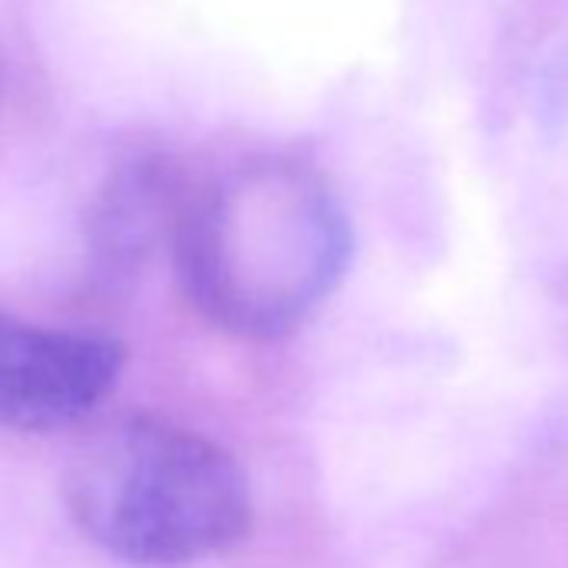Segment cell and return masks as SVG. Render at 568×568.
I'll list each match as a JSON object with an SVG mask.
<instances>
[{
	"label": "cell",
	"mask_w": 568,
	"mask_h": 568,
	"mask_svg": "<svg viewBox=\"0 0 568 568\" xmlns=\"http://www.w3.org/2000/svg\"><path fill=\"white\" fill-rule=\"evenodd\" d=\"M124 358L118 338L0 312V432L84 422L114 392Z\"/></svg>",
	"instance_id": "obj_3"
},
{
	"label": "cell",
	"mask_w": 568,
	"mask_h": 568,
	"mask_svg": "<svg viewBox=\"0 0 568 568\" xmlns=\"http://www.w3.org/2000/svg\"><path fill=\"white\" fill-rule=\"evenodd\" d=\"M548 108H551V118L561 121L568 128V64L561 71L551 74V84H548Z\"/></svg>",
	"instance_id": "obj_5"
},
{
	"label": "cell",
	"mask_w": 568,
	"mask_h": 568,
	"mask_svg": "<svg viewBox=\"0 0 568 568\" xmlns=\"http://www.w3.org/2000/svg\"><path fill=\"white\" fill-rule=\"evenodd\" d=\"M194 174L178 154L138 151L104 178L88 214V247L98 274L124 281L158 251H171Z\"/></svg>",
	"instance_id": "obj_4"
},
{
	"label": "cell",
	"mask_w": 568,
	"mask_h": 568,
	"mask_svg": "<svg viewBox=\"0 0 568 568\" xmlns=\"http://www.w3.org/2000/svg\"><path fill=\"white\" fill-rule=\"evenodd\" d=\"M352 247L335 184L308 161L261 154L194 174L168 254L201 318L244 342H277L338 292Z\"/></svg>",
	"instance_id": "obj_1"
},
{
	"label": "cell",
	"mask_w": 568,
	"mask_h": 568,
	"mask_svg": "<svg viewBox=\"0 0 568 568\" xmlns=\"http://www.w3.org/2000/svg\"><path fill=\"white\" fill-rule=\"evenodd\" d=\"M61 491L98 548L148 568L224 555L254 521L237 458L158 415H124L91 432L71 455Z\"/></svg>",
	"instance_id": "obj_2"
}]
</instances>
